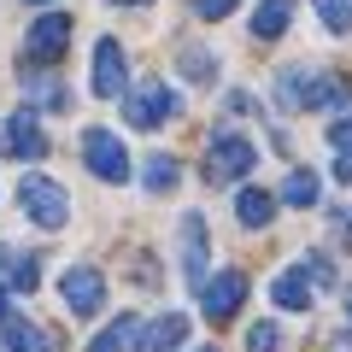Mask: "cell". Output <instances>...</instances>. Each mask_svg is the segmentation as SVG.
Here are the masks:
<instances>
[{
	"mask_svg": "<svg viewBox=\"0 0 352 352\" xmlns=\"http://www.w3.org/2000/svg\"><path fill=\"white\" fill-rule=\"evenodd\" d=\"M346 241H352V217H346Z\"/></svg>",
	"mask_w": 352,
	"mask_h": 352,
	"instance_id": "cell-32",
	"label": "cell"
},
{
	"mask_svg": "<svg viewBox=\"0 0 352 352\" xmlns=\"http://www.w3.org/2000/svg\"><path fill=\"white\" fill-rule=\"evenodd\" d=\"M311 6H317V18H323L335 36H346V30H352V0H311Z\"/></svg>",
	"mask_w": 352,
	"mask_h": 352,
	"instance_id": "cell-20",
	"label": "cell"
},
{
	"mask_svg": "<svg viewBox=\"0 0 352 352\" xmlns=\"http://www.w3.org/2000/svg\"><path fill=\"white\" fill-rule=\"evenodd\" d=\"M282 346V329L276 323H252L247 329V352H276Z\"/></svg>",
	"mask_w": 352,
	"mask_h": 352,
	"instance_id": "cell-22",
	"label": "cell"
},
{
	"mask_svg": "<svg viewBox=\"0 0 352 352\" xmlns=\"http://www.w3.org/2000/svg\"><path fill=\"white\" fill-rule=\"evenodd\" d=\"M18 206H24L30 223H41V229H65V217H71V194H65L59 182H47V176H24V182H18Z\"/></svg>",
	"mask_w": 352,
	"mask_h": 352,
	"instance_id": "cell-2",
	"label": "cell"
},
{
	"mask_svg": "<svg viewBox=\"0 0 352 352\" xmlns=\"http://www.w3.org/2000/svg\"><path fill=\"white\" fill-rule=\"evenodd\" d=\"M335 176H340V182H352V147L340 153V164H335Z\"/></svg>",
	"mask_w": 352,
	"mask_h": 352,
	"instance_id": "cell-28",
	"label": "cell"
},
{
	"mask_svg": "<svg viewBox=\"0 0 352 352\" xmlns=\"http://www.w3.org/2000/svg\"><path fill=\"white\" fill-rule=\"evenodd\" d=\"M182 276H188L194 288L206 282V223H200V212L182 217Z\"/></svg>",
	"mask_w": 352,
	"mask_h": 352,
	"instance_id": "cell-12",
	"label": "cell"
},
{
	"mask_svg": "<svg viewBox=\"0 0 352 352\" xmlns=\"http://www.w3.org/2000/svg\"><path fill=\"white\" fill-rule=\"evenodd\" d=\"M241 0H194V18H206V24H217V18H229Z\"/></svg>",
	"mask_w": 352,
	"mask_h": 352,
	"instance_id": "cell-25",
	"label": "cell"
},
{
	"mask_svg": "<svg viewBox=\"0 0 352 352\" xmlns=\"http://www.w3.org/2000/svg\"><path fill=\"white\" fill-rule=\"evenodd\" d=\"M294 18V0H258V12H252V36L258 41H276Z\"/></svg>",
	"mask_w": 352,
	"mask_h": 352,
	"instance_id": "cell-16",
	"label": "cell"
},
{
	"mask_svg": "<svg viewBox=\"0 0 352 352\" xmlns=\"http://www.w3.org/2000/svg\"><path fill=\"white\" fill-rule=\"evenodd\" d=\"M30 6H47V0H30Z\"/></svg>",
	"mask_w": 352,
	"mask_h": 352,
	"instance_id": "cell-33",
	"label": "cell"
},
{
	"mask_svg": "<svg viewBox=\"0 0 352 352\" xmlns=\"http://www.w3.org/2000/svg\"><path fill=\"white\" fill-rule=\"evenodd\" d=\"M129 124L135 129H159V124H170V118H182V94L176 88H164V82H141L135 94H129Z\"/></svg>",
	"mask_w": 352,
	"mask_h": 352,
	"instance_id": "cell-4",
	"label": "cell"
},
{
	"mask_svg": "<svg viewBox=\"0 0 352 352\" xmlns=\"http://www.w3.org/2000/svg\"><path fill=\"white\" fill-rule=\"evenodd\" d=\"M0 317H6V288H0Z\"/></svg>",
	"mask_w": 352,
	"mask_h": 352,
	"instance_id": "cell-30",
	"label": "cell"
},
{
	"mask_svg": "<svg viewBox=\"0 0 352 352\" xmlns=\"http://www.w3.org/2000/svg\"><path fill=\"white\" fill-rule=\"evenodd\" d=\"M65 47H71V18L65 12H41L36 24H30V36H24V59L30 65H53Z\"/></svg>",
	"mask_w": 352,
	"mask_h": 352,
	"instance_id": "cell-8",
	"label": "cell"
},
{
	"mask_svg": "<svg viewBox=\"0 0 352 352\" xmlns=\"http://www.w3.org/2000/svg\"><path fill=\"white\" fill-rule=\"evenodd\" d=\"M282 100L300 106V112H329V106L346 100V82L335 71H305V65H288L282 71Z\"/></svg>",
	"mask_w": 352,
	"mask_h": 352,
	"instance_id": "cell-1",
	"label": "cell"
},
{
	"mask_svg": "<svg viewBox=\"0 0 352 352\" xmlns=\"http://www.w3.org/2000/svg\"><path fill=\"white\" fill-rule=\"evenodd\" d=\"M235 217L247 229H264L270 217H276V194L270 188H241V200H235Z\"/></svg>",
	"mask_w": 352,
	"mask_h": 352,
	"instance_id": "cell-15",
	"label": "cell"
},
{
	"mask_svg": "<svg viewBox=\"0 0 352 352\" xmlns=\"http://www.w3.org/2000/svg\"><path fill=\"white\" fill-rule=\"evenodd\" d=\"M135 317H118V323H106L100 329V335H94V340H88V352H129V346H135Z\"/></svg>",
	"mask_w": 352,
	"mask_h": 352,
	"instance_id": "cell-17",
	"label": "cell"
},
{
	"mask_svg": "<svg viewBox=\"0 0 352 352\" xmlns=\"http://www.w3.org/2000/svg\"><path fill=\"white\" fill-rule=\"evenodd\" d=\"M124 82H129L124 47H118L112 36H106V41H94V94H100V100H118V94H124Z\"/></svg>",
	"mask_w": 352,
	"mask_h": 352,
	"instance_id": "cell-10",
	"label": "cell"
},
{
	"mask_svg": "<svg viewBox=\"0 0 352 352\" xmlns=\"http://www.w3.org/2000/svg\"><path fill=\"white\" fill-rule=\"evenodd\" d=\"M182 340H188V317L182 311H164L147 329H135V352H176Z\"/></svg>",
	"mask_w": 352,
	"mask_h": 352,
	"instance_id": "cell-11",
	"label": "cell"
},
{
	"mask_svg": "<svg viewBox=\"0 0 352 352\" xmlns=\"http://www.w3.org/2000/svg\"><path fill=\"white\" fill-rule=\"evenodd\" d=\"M82 164L100 176V182H129V147L112 129H88L82 135Z\"/></svg>",
	"mask_w": 352,
	"mask_h": 352,
	"instance_id": "cell-5",
	"label": "cell"
},
{
	"mask_svg": "<svg viewBox=\"0 0 352 352\" xmlns=\"http://www.w3.org/2000/svg\"><path fill=\"white\" fill-rule=\"evenodd\" d=\"M0 153H12V159H41L47 153V135H41L36 112H12L0 124Z\"/></svg>",
	"mask_w": 352,
	"mask_h": 352,
	"instance_id": "cell-9",
	"label": "cell"
},
{
	"mask_svg": "<svg viewBox=\"0 0 352 352\" xmlns=\"http://www.w3.org/2000/svg\"><path fill=\"white\" fill-rule=\"evenodd\" d=\"M0 329H6V346L12 352H53V340H47V329H36L30 317H0Z\"/></svg>",
	"mask_w": 352,
	"mask_h": 352,
	"instance_id": "cell-14",
	"label": "cell"
},
{
	"mask_svg": "<svg viewBox=\"0 0 352 352\" xmlns=\"http://www.w3.org/2000/svg\"><path fill=\"white\" fill-rule=\"evenodd\" d=\"M24 88H30V94H36L41 106H65V88H53L47 76H24Z\"/></svg>",
	"mask_w": 352,
	"mask_h": 352,
	"instance_id": "cell-24",
	"label": "cell"
},
{
	"mask_svg": "<svg viewBox=\"0 0 352 352\" xmlns=\"http://www.w3.org/2000/svg\"><path fill=\"white\" fill-rule=\"evenodd\" d=\"M346 317H352V288H346Z\"/></svg>",
	"mask_w": 352,
	"mask_h": 352,
	"instance_id": "cell-31",
	"label": "cell"
},
{
	"mask_svg": "<svg viewBox=\"0 0 352 352\" xmlns=\"http://www.w3.org/2000/svg\"><path fill=\"white\" fill-rule=\"evenodd\" d=\"M300 270H305V282H311V288H329V282H335V264H329L323 252H305Z\"/></svg>",
	"mask_w": 352,
	"mask_h": 352,
	"instance_id": "cell-21",
	"label": "cell"
},
{
	"mask_svg": "<svg viewBox=\"0 0 352 352\" xmlns=\"http://www.w3.org/2000/svg\"><path fill=\"white\" fill-rule=\"evenodd\" d=\"M241 300H247V276H241V270H217V276L200 282V311H206V323H229V317L241 311Z\"/></svg>",
	"mask_w": 352,
	"mask_h": 352,
	"instance_id": "cell-7",
	"label": "cell"
},
{
	"mask_svg": "<svg viewBox=\"0 0 352 352\" xmlns=\"http://www.w3.org/2000/svg\"><path fill=\"white\" fill-rule=\"evenodd\" d=\"M141 182H147V194H170L176 188V159L170 153H153L147 170H141Z\"/></svg>",
	"mask_w": 352,
	"mask_h": 352,
	"instance_id": "cell-18",
	"label": "cell"
},
{
	"mask_svg": "<svg viewBox=\"0 0 352 352\" xmlns=\"http://www.w3.org/2000/svg\"><path fill=\"white\" fill-rule=\"evenodd\" d=\"M252 164H258V153H252L247 135H212V147H206V182H212V188L241 182Z\"/></svg>",
	"mask_w": 352,
	"mask_h": 352,
	"instance_id": "cell-3",
	"label": "cell"
},
{
	"mask_svg": "<svg viewBox=\"0 0 352 352\" xmlns=\"http://www.w3.org/2000/svg\"><path fill=\"white\" fill-rule=\"evenodd\" d=\"M276 200H288V206H317V176L305 170V164H300V170H288V182H282Z\"/></svg>",
	"mask_w": 352,
	"mask_h": 352,
	"instance_id": "cell-19",
	"label": "cell"
},
{
	"mask_svg": "<svg viewBox=\"0 0 352 352\" xmlns=\"http://www.w3.org/2000/svg\"><path fill=\"white\" fill-rule=\"evenodd\" d=\"M206 352H217V346H206Z\"/></svg>",
	"mask_w": 352,
	"mask_h": 352,
	"instance_id": "cell-34",
	"label": "cell"
},
{
	"mask_svg": "<svg viewBox=\"0 0 352 352\" xmlns=\"http://www.w3.org/2000/svg\"><path fill=\"white\" fill-rule=\"evenodd\" d=\"M0 258H6V252H0Z\"/></svg>",
	"mask_w": 352,
	"mask_h": 352,
	"instance_id": "cell-35",
	"label": "cell"
},
{
	"mask_svg": "<svg viewBox=\"0 0 352 352\" xmlns=\"http://www.w3.org/2000/svg\"><path fill=\"white\" fill-rule=\"evenodd\" d=\"M329 141H335V147H340V153H346V147H352V118H340V124H335V129H329Z\"/></svg>",
	"mask_w": 352,
	"mask_h": 352,
	"instance_id": "cell-27",
	"label": "cell"
},
{
	"mask_svg": "<svg viewBox=\"0 0 352 352\" xmlns=\"http://www.w3.org/2000/svg\"><path fill=\"white\" fill-rule=\"evenodd\" d=\"M270 300H276L282 311H305V305L317 300V288L305 282V270H300V264H294V270H282V276L270 282Z\"/></svg>",
	"mask_w": 352,
	"mask_h": 352,
	"instance_id": "cell-13",
	"label": "cell"
},
{
	"mask_svg": "<svg viewBox=\"0 0 352 352\" xmlns=\"http://www.w3.org/2000/svg\"><path fill=\"white\" fill-rule=\"evenodd\" d=\"M182 71H188V76H212L217 59H212V53H200V47H188V53H182Z\"/></svg>",
	"mask_w": 352,
	"mask_h": 352,
	"instance_id": "cell-26",
	"label": "cell"
},
{
	"mask_svg": "<svg viewBox=\"0 0 352 352\" xmlns=\"http://www.w3.org/2000/svg\"><path fill=\"white\" fill-rule=\"evenodd\" d=\"M59 300L71 317H94L106 305V276L94 270V264H76V270H65L59 276Z\"/></svg>",
	"mask_w": 352,
	"mask_h": 352,
	"instance_id": "cell-6",
	"label": "cell"
},
{
	"mask_svg": "<svg viewBox=\"0 0 352 352\" xmlns=\"http://www.w3.org/2000/svg\"><path fill=\"white\" fill-rule=\"evenodd\" d=\"M112 6H147V0H112Z\"/></svg>",
	"mask_w": 352,
	"mask_h": 352,
	"instance_id": "cell-29",
	"label": "cell"
},
{
	"mask_svg": "<svg viewBox=\"0 0 352 352\" xmlns=\"http://www.w3.org/2000/svg\"><path fill=\"white\" fill-rule=\"evenodd\" d=\"M36 282H41V264L30 258V252H24V258H12V288H24V294H30Z\"/></svg>",
	"mask_w": 352,
	"mask_h": 352,
	"instance_id": "cell-23",
	"label": "cell"
}]
</instances>
